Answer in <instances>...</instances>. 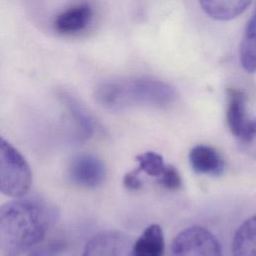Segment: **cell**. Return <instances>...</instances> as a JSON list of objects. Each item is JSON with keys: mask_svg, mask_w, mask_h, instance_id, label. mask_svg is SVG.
<instances>
[{"mask_svg": "<svg viewBox=\"0 0 256 256\" xmlns=\"http://www.w3.org/2000/svg\"><path fill=\"white\" fill-rule=\"evenodd\" d=\"M58 219L52 204L23 198L0 205V250L8 253L43 242Z\"/></svg>", "mask_w": 256, "mask_h": 256, "instance_id": "cell-1", "label": "cell"}, {"mask_svg": "<svg viewBox=\"0 0 256 256\" xmlns=\"http://www.w3.org/2000/svg\"><path fill=\"white\" fill-rule=\"evenodd\" d=\"M69 180L83 188H97L106 178V168L103 161L89 153H81L72 158L68 165Z\"/></svg>", "mask_w": 256, "mask_h": 256, "instance_id": "cell-6", "label": "cell"}, {"mask_svg": "<svg viewBox=\"0 0 256 256\" xmlns=\"http://www.w3.org/2000/svg\"><path fill=\"white\" fill-rule=\"evenodd\" d=\"M158 178L159 184L168 190H178L182 186L180 174L174 166L166 165L163 173Z\"/></svg>", "mask_w": 256, "mask_h": 256, "instance_id": "cell-17", "label": "cell"}, {"mask_svg": "<svg viewBox=\"0 0 256 256\" xmlns=\"http://www.w3.org/2000/svg\"><path fill=\"white\" fill-rule=\"evenodd\" d=\"M189 162L195 172L211 176L221 175L225 167L220 153L207 145L193 147L189 153Z\"/></svg>", "mask_w": 256, "mask_h": 256, "instance_id": "cell-10", "label": "cell"}, {"mask_svg": "<svg viewBox=\"0 0 256 256\" xmlns=\"http://www.w3.org/2000/svg\"><path fill=\"white\" fill-rule=\"evenodd\" d=\"M93 17V7L87 2H82L59 13L54 20V29L64 35L80 33L87 29Z\"/></svg>", "mask_w": 256, "mask_h": 256, "instance_id": "cell-9", "label": "cell"}, {"mask_svg": "<svg viewBox=\"0 0 256 256\" xmlns=\"http://www.w3.org/2000/svg\"><path fill=\"white\" fill-rule=\"evenodd\" d=\"M136 160L139 164L138 171H144L149 176L160 177L163 173L166 165L160 154L155 152H145L136 156Z\"/></svg>", "mask_w": 256, "mask_h": 256, "instance_id": "cell-16", "label": "cell"}, {"mask_svg": "<svg viewBox=\"0 0 256 256\" xmlns=\"http://www.w3.org/2000/svg\"><path fill=\"white\" fill-rule=\"evenodd\" d=\"M203 11L215 20L227 21L239 16L251 0H199Z\"/></svg>", "mask_w": 256, "mask_h": 256, "instance_id": "cell-12", "label": "cell"}, {"mask_svg": "<svg viewBox=\"0 0 256 256\" xmlns=\"http://www.w3.org/2000/svg\"><path fill=\"white\" fill-rule=\"evenodd\" d=\"M169 256H222L216 237L202 226H191L173 239Z\"/></svg>", "mask_w": 256, "mask_h": 256, "instance_id": "cell-4", "label": "cell"}, {"mask_svg": "<svg viewBox=\"0 0 256 256\" xmlns=\"http://www.w3.org/2000/svg\"><path fill=\"white\" fill-rule=\"evenodd\" d=\"M59 100L67 110L74 126L77 138L80 141L89 139L97 127L96 121L84 104L69 92L62 90L58 93Z\"/></svg>", "mask_w": 256, "mask_h": 256, "instance_id": "cell-8", "label": "cell"}, {"mask_svg": "<svg viewBox=\"0 0 256 256\" xmlns=\"http://www.w3.org/2000/svg\"><path fill=\"white\" fill-rule=\"evenodd\" d=\"M240 62L248 73L256 71V12L244 31L240 45Z\"/></svg>", "mask_w": 256, "mask_h": 256, "instance_id": "cell-14", "label": "cell"}, {"mask_svg": "<svg viewBox=\"0 0 256 256\" xmlns=\"http://www.w3.org/2000/svg\"><path fill=\"white\" fill-rule=\"evenodd\" d=\"M32 184V172L24 156L0 135V193L22 197Z\"/></svg>", "mask_w": 256, "mask_h": 256, "instance_id": "cell-3", "label": "cell"}, {"mask_svg": "<svg viewBox=\"0 0 256 256\" xmlns=\"http://www.w3.org/2000/svg\"><path fill=\"white\" fill-rule=\"evenodd\" d=\"M233 256H256V215L243 222L234 234Z\"/></svg>", "mask_w": 256, "mask_h": 256, "instance_id": "cell-13", "label": "cell"}, {"mask_svg": "<svg viewBox=\"0 0 256 256\" xmlns=\"http://www.w3.org/2000/svg\"><path fill=\"white\" fill-rule=\"evenodd\" d=\"M226 121L230 132L241 142L251 143L256 138V118L250 116L246 95L239 89L227 91Z\"/></svg>", "mask_w": 256, "mask_h": 256, "instance_id": "cell-5", "label": "cell"}, {"mask_svg": "<svg viewBox=\"0 0 256 256\" xmlns=\"http://www.w3.org/2000/svg\"><path fill=\"white\" fill-rule=\"evenodd\" d=\"M139 171L136 169L134 171H131L127 174H125L123 178V184L124 186L129 190H137L140 189L142 186V182L138 177Z\"/></svg>", "mask_w": 256, "mask_h": 256, "instance_id": "cell-18", "label": "cell"}, {"mask_svg": "<svg viewBox=\"0 0 256 256\" xmlns=\"http://www.w3.org/2000/svg\"><path fill=\"white\" fill-rule=\"evenodd\" d=\"M176 96L170 85L150 77L105 80L97 85L94 92L96 102L114 112L134 106L165 108L175 101Z\"/></svg>", "mask_w": 256, "mask_h": 256, "instance_id": "cell-2", "label": "cell"}, {"mask_svg": "<svg viewBox=\"0 0 256 256\" xmlns=\"http://www.w3.org/2000/svg\"><path fill=\"white\" fill-rule=\"evenodd\" d=\"M132 246L133 242L127 234L106 230L89 239L82 256H133Z\"/></svg>", "mask_w": 256, "mask_h": 256, "instance_id": "cell-7", "label": "cell"}, {"mask_svg": "<svg viewBox=\"0 0 256 256\" xmlns=\"http://www.w3.org/2000/svg\"><path fill=\"white\" fill-rule=\"evenodd\" d=\"M163 231L158 224L145 228L133 243V256H162L165 247Z\"/></svg>", "mask_w": 256, "mask_h": 256, "instance_id": "cell-11", "label": "cell"}, {"mask_svg": "<svg viewBox=\"0 0 256 256\" xmlns=\"http://www.w3.org/2000/svg\"><path fill=\"white\" fill-rule=\"evenodd\" d=\"M8 256H64V247L59 242L39 244L10 252Z\"/></svg>", "mask_w": 256, "mask_h": 256, "instance_id": "cell-15", "label": "cell"}]
</instances>
